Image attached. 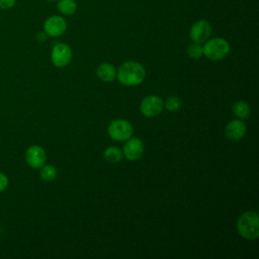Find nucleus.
Wrapping results in <instances>:
<instances>
[{"label":"nucleus","instance_id":"20","mask_svg":"<svg viewBox=\"0 0 259 259\" xmlns=\"http://www.w3.org/2000/svg\"><path fill=\"white\" fill-rule=\"evenodd\" d=\"M8 186V178L5 174L0 172V192L5 190Z\"/></svg>","mask_w":259,"mask_h":259},{"label":"nucleus","instance_id":"2","mask_svg":"<svg viewBox=\"0 0 259 259\" xmlns=\"http://www.w3.org/2000/svg\"><path fill=\"white\" fill-rule=\"evenodd\" d=\"M237 230L241 237L247 240H255L259 236V215L256 211L244 212L237 222Z\"/></svg>","mask_w":259,"mask_h":259},{"label":"nucleus","instance_id":"16","mask_svg":"<svg viewBox=\"0 0 259 259\" xmlns=\"http://www.w3.org/2000/svg\"><path fill=\"white\" fill-rule=\"evenodd\" d=\"M39 175L45 181H53L57 177V169L53 165H42L40 167Z\"/></svg>","mask_w":259,"mask_h":259},{"label":"nucleus","instance_id":"6","mask_svg":"<svg viewBox=\"0 0 259 259\" xmlns=\"http://www.w3.org/2000/svg\"><path fill=\"white\" fill-rule=\"evenodd\" d=\"M163 107H164V102L157 95L146 96L140 104L141 112L148 117H154L159 115L162 112Z\"/></svg>","mask_w":259,"mask_h":259},{"label":"nucleus","instance_id":"13","mask_svg":"<svg viewBox=\"0 0 259 259\" xmlns=\"http://www.w3.org/2000/svg\"><path fill=\"white\" fill-rule=\"evenodd\" d=\"M57 8L63 15H72L77 10V3L75 0H59Z\"/></svg>","mask_w":259,"mask_h":259},{"label":"nucleus","instance_id":"17","mask_svg":"<svg viewBox=\"0 0 259 259\" xmlns=\"http://www.w3.org/2000/svg\"><path fill=\"white\" fill-rule=\"evenodd\" d=\"M187 54L192 59H199L203 55L202 46L197 42H192L187 48Z\"/></svg>","mask_w":259,"mask_h":259},{"label":"nucleus","instance_id":"14","mask_svg":"<svg viewBox=\"0 0 259 259\" xmlns=\"http://www.w3.org/2000/svg\"><path fill=\"white\" fill-rule=\"evenodd\" d=\"M232 110L236 116H238L239 118H242V119L248 118L250 115V112H251L249 104L243 100H240V101H237L236 103H234Z\"/></svg>","mask_w":259,"mask_h":259},{"label":"nucleus","instance_id":"1","mask_svg":"<svg viewBox=\"0 0 259 259\" xmlns=\"http://www.w3.org/2000/svg\"><path fill=\"white\" fill-rule=\"evenodd\" d=\"M116 76L121 84L125 86H137L145 80L146 71L140 63L127 61L118 68Z\"/></svg>","mask_w":259,"mask_h":259},{"label":"nucleus","instance_id":"8","mask_svg":"<svg viewBox=\"0 0 259 259\" xmlns=\"http://www.w3.org/2000/svg\"><path fill=\"white\" fill-rule=\"evenodd\" d=\"M67 29V21L60 15H52L44 23V30L49 36H60Z\"/></svg>","mask_w":259,"mask_h":259},{"label":"nucleus","instance_id":"11","mask_svg":"<svg viewBox=\"0 0 259 259\" xmlns=\"http://www.w3.org/2000/svg\"><path fill=\"white\" fill-rule=\"evenodd\" d=\"M246 133V124L240 119H233L229 121L225 128V135L228 140L232 142L240 141Z\"/></svg>","mask_w":259,"mask_h":259},{"label":"nucleus","instance_id":"18","mask_svg":"<svg viewBox=\"0 0 259 259\" xmlns=\"http://www.w3.org/2000/svg\"><path fill=\"white\" fill-rule=\"evenodd\" d=\"M165 107L167 108V110L175 112V111L180 109V107H181V100L178 97H176V96H171V97H169L166 100Z\"/></svg>","mask_w":259,"mask_h":259},{"label":"nucleus","instance_id":"10","mask_svg":"<svg viewBox=\"0 0 259 259\" xmlns=\"http://www.w3.org/2000/svg\"><path fill=\"white\" fill-rule=\"evenodd\" d=\"M46 159V152L40 146L32 145L25 152V161L31 168H40L42 165H45Z\"/></svg>","mask_w":259,"mask_h":259},{"label":"nucleus","instance_id":"4","mask_svg":"<svg viewBox=\"0 0 259 259\" xmlns=\"http://www.w3.org/2000/svg\"><path fill=\"white\" fill-rule=\"evenodd\" d=\"M109 137L117 142L128 140L134 133L133 125L125 119H114L108 125Z\"/></svg>","mask_w":259,"mask_h":259},{"label":"nucleus","instance_id":"3","mask_svg":"<svg viewBox=\"0 0 259 259\" xmlns=\"http://www.w3.org/2000/svg\"><path fill=\"white\" fill-rule=\"evenodd\" d=\"M203 55L212 61L224 59L230 53V45L223 37H213L205 42L202 47Z\"/></svg>","mask_w":259,"mask_h":259},{"label":"nucleus","instance_id":"5","mask_svg":"<svg viewBox=\"0 0 259 259\" xmlns=\"http://www.w3.org/2000/svg\"><path fill=\"white\" fill-rule=\"evenodd\" d=\"M51 60L53 64L58 68L66 67L72 60V50L66 44H57L54 46L51 54Z\"/></svg>","mask_w":259,"mask_h":259},{"label":"nucleus","instance_id":"9","mask_svg":"<svg viewBox=\"0 0 259 259\" xmlns=\"http://www.w3.org/2000/svg\"><path fill=\"white\" fill-rule=\"evenodd\" d=\"M144 143L139 138H130L123 145L122 154L126 159L131 161H136L140 159L144 153Z\"/></svg>","mask_w":259,"mask_h":259},{"label":"nucleus","instance_id":"21","mask_svg":"<svg viewBox=\"0 0 259 259\" xmlns=\"http://www.w3.org/2000/svg\"><path fill=\"white\" fill-rule=\"evenodd\" d=\"M48 1H56V0H48Z\"/></svg>","mask_w":259,"mask_h":259},{"label":"nucleus","instance_id":"19","mask_svg":"<svg viewBox=\"0 0 259 259\" xmlns=\"http://www.w3.org/2000/svg\"><path fill=\"white\" fill-rule=\"evenodd\" d=\"M16 0H0V8L10 9L14 6Z\"/></svg>","mask_w":259,"mask_h":259},{"label":"nucleus","instance_id":"7","mask_svg":"<svg viewBox=\"0 0 259 259\" xmlns=\"http://www.w3.org/2000/svg\"><path fill=\"white\" fill-rule=\"evenodd\" d=\"M210 34H211V25L208 21L203 19L195 21L191 25L190 31H189L190 39L193 42H197V44H202L206 41L209 38Z\"/></svg>","mask_w":259,"mask_h":259},{"label":"nucleus","instance_id":"12","mask_svg":"<svg viewBox=\"0 0 259 259\" xmlns=\"http://www.w3.org/2000/svg\"><path fill=\"white\" fill-rule=\"evenodd\" d=\"M97 76L103 82H111L116 77L115 68L110 63H101L97 68Z\"/></svg>","mask_w":259,"mask_h":259},{"label":"nucleus","instance_id":"15","mask_svg":"<svg viewBox=\"0 0 259 259\" xmlns=\"http://www.w3.org/2000/svg\"><path fill=\"white\" fill-rule=\"evenodd\" d=\"M122 156V151L117 147H108L103 152V157L110 163H118Z\"/></svg>","mask_w":259,"mask_h":259}]
</instances>
